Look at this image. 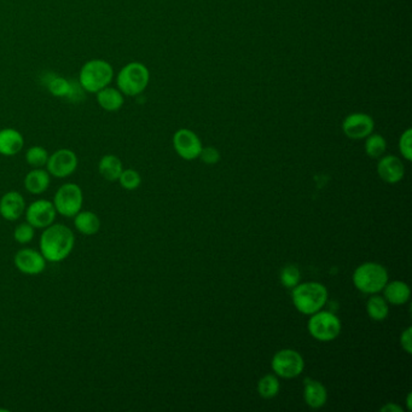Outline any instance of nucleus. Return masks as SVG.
<instances>
[{
	"instance_id": "nucleus-14",
	"label": "nucleus",
	"mask_w": 412,
	"mask_h": 412,
	"mask_svg": "<svg viewBox=\"0 0 412 412\" xmlns=\"http://www.w3.org/2000/svg\"><path fill=\"white\" fill-rule=\"evenodd\" d=\"M377 173L384 183L398 184L404 178L405 166L398 156H381L377 164Z\"/></svg>"
},
{
	"instance_id": "nucleus-30",
	"label": "nucleus",
	"mask_w": 412,
	"mask_h": 412,
	"mask_svg": "<svg viewBox=\"0 0 412 412\" xmlns=\"http://www.w3.org/2000/svg\"><path fill=\"white\" fill-rule=\"evenodd\" d=\"M35 229L29 223H22L17 225L16 229L13 231V238L20 245H27L29 242L33 241Z\"/></svg>"
},
{
	"instance_id": "nucleus-4",
	"label": "nucleus",
	"mask_w": 412,
	"mask_h": 412,
	"mask_svg": "<svg viewBox=\"0 0 412 412\" xmlns=\"http://www.w3.org/2000/svg\"><path fill=\"white\" fill-rule=\"evenodd\" d=\"M114 77L113 67L103 60H91L86 62L80 74H79V84L82 90L90 94H97L99 91L111 84Z\"/></svg>"
},
{
	"instance_id": "nucleus-33",
	"label": "nucleus",
	"mask_w": 412,
	"mask_h": 412,
	"mask_svg": "<svg viewBox=\"0 0 412 412\" xmlns=\"http://www.w3.org/2000/svg\"><path fill=\"white\" fill-rule=\"evenodd\" d=\"M400 346L408 355L412 353V329L411 327L406 328L401 335H400Z\"/></svg>"
},
{
	"instance_id": "nucleus-5",
	"label": "nucleus",
	"mask_w": 412,
	"mask_h": 412,
	"mask_svg": "<svg viewBox=\"0 0 412 412\" xmlns=\"http://www.w3.org/2000/svg\"><path fill=\"white\" fill-rule=\"evenodd\" d=\"M307 329L311 336L321 343H330L339 338L343 324L339 317L329 311H318L311 314Z\"/></svg>"
},
{
	"instance_id": "nucleus-29",
	"label": "nucleus",
	"mask_w": 412,
	"mask_h": 412,
	"mask_svg": "<svg viewBox=\"0 0 412 412\" xmlns=\"http://www.w3.org/2000/svg\"><path fill=\"white\" fill-rule=\"evenodd\" d=\"M118 183L125 190L132 191V190H135V189H138L140 186L142 177H140L138 172L132 169V168H128V169H123L121 176L118 178Z\"/></svg>"
},
{
	"instance_id": "nucleus-34",
	"label": "nucleus",
	"mask_w": 412,
	"mask_h": 412,
	"mask_svg": "<svg viewBox=\"0 0 412 412\" xmlns=\"http://www.w3.org/2000/svg\"><path fill=\"white\" fill-rule=\"evenodd\" d=\"M381 412H403V408L396 403H387V404L379 408Z\"/></svg>"
},
{
	"instance_id": "nucleus-18",
	"label": "nucleus",
	"mask_w": 412,
	"mask_h": 412,
	"mask_svg": "<svg viewBox=\"0 0 412 412\" xmlns=\"http://www.w3.org/2000/svg\"><path fill=\"white\" fill-rule=\"evenodd\" d=\"M25 139L20 132L13 128H4L0 131V155L15 156L22 150Z\"/></svg>"
},
{
	"instance_id": "nucleus-13",
	"label": "nucleus",
	"mask_w": 412,
	"mask_h": 412,
	"mask_svg": "<svg viewBox=\"0 0 412 412\" xmlns=\"http://www.w3.org/2000/svg\"><path fill=\"white\" fill-rule=\"evenodd\" d=\"M15 266L22 274L35 276L45 269L46 259L35 249H21L15 255Z\"/></svg>"
},
{
	"instance_id": "nucleus-22",
	"label": "nucleus",
	"mask_w": 412,
	"mask_h": 412,
	"mask_svg": "<svg viewBox=\"0 0 412 412\" xmlns=\"http://www.w3.org/2000/svg\"><path fill=\"white\" fill-rule=\"evenodd\" d=\"M123 171V162L118 156H103L99 164V174L108 182H116Z\"/></svg>"
},
{
	"instance_id": "nucleus-3",
	"label": "nucleus",
	"mask_w": 412,
	"mask_h": 412,
	"mask_svg": "<svg viewBox=\"0 0 412 412\" xmlns=\"http://www.w3.org/2000/svg\"><path fill=\"white\" fill-rule=\"evenodd\" d=\"M389 276L384 265L379 262H364L353 272L352 281L355 288L363 294H379L387 284Z\"/></svg>"
},
{
	"instance_id": "nucleus-31",
	"label": "nucleus",
	"mask_w": 412,
	"mask_h": 412,
	"mask_svg": "<svg viewBox=\"0 0 412 412\" xmlns=\"http://www.w3.org/2000/svg\"><path fill=\"white\" fill-rule=\"evenodd\" d=\"M412 131L411 128H408L406 131L403 132L399 139V151L406 161L412 160Z\"/></svg>"
},
{
	"instance_id": "nucleus-6",
	"label": "nucleus",
	"mask_w": 412,
	"mask_h": 412,
	"mask_svg": "<svg viewBox=\"0 0 412 412\" xmlns=\"http://www.w3.org/2000/svg\"><path fill=\"white\" fill-rule=\"evenodd\" d=\"M150 74L147 67L139 62H132L120 70L118 75V87L126 96H138L149 85Z\"/></svg>"
},
{
	"instance_id": "nucleus-15",
	"label": "nucleus",
	"mask_w": 412,
	"mask_h": 412,
	"mask_svg": "<svg viewBox=\"0 0 412 412\" xmlns=\"http://www.w3.org/2000/svg\"><path fill=\"white\" fill-rule=\"evenodd\" d=\"M26 211V202L20 192L9 191L0 199V216L5 221H16Z\"/></svg>"
},
{
	"instance_id": "nucleus-28",
	"label": "nucleus",
	"mask_w": 412,
	"mask_h": 412,
	"mask_svg": "<svg viewBox=\"0 0 412 412\" xmlns=\"http://www.w3.org/2000/svg\"><path fill=\"white\" fill-rule=\"evenodd\" d=\"M279 279H281L282 286H286L288 289H293L300 283L301 272L296 265H286L282 269Z\"/></svg>"
},
{
	"instance_id": "nucleus-1",
	"label": "nucleus",
	"mask_w": 412,
	"mask_h": 412,
	"mask_svg": "<svg viewBox=\"0 0 412 412\" xmlns=\"http://www.w3.org/2000/svg\"><path fill=\"white\" fill-rule=\"evenodd\" d=\"M40 253L46 262H61L73 252L75 236L65 224H52L41 233Z\"/></svg>"
},
{
	"instance_id": "nucleus-19",
	"label": "nucleus",
	"mask_w": 412,
	"mask_h": 412,
	"mask_svg": "<svg viewBox=\"0 0 412 412\" xmlns=\"http://www.w3.org/2000/svg\"><path fill=\"white\" fill-rule=\"evenodd\" d=\"M50 173L41 168H34L33 171L27 173L25 178V188L29 194L40 195L49 189Z\"/></svg>"
},
{
	"instance_id": "nucleus-8",
	"label": "nucleus",
	"mask_w": 412,
	"mask_h": 412,
	"mask_svg": "<svg viewBox=\"0 0 412 412\" xmlns=\"http://www.w3.org/2000/svg\"><path fill=\"white\" fill-rule=\"evenodd\" d=\"M271 367L274 375L281 379H295L305 370V360L298 351L284 348L274 353L271 360Z\"/></svg>"
},
{
	"instance_id": "nucleus-16",
	"label": "nucleus",
	"mask_w": 412,
	"mask_h": 412,
	"mask_svg": "<svg viewBox=\"0 0 412 412\" xmlns=\"http://www.w3.org/2000/svg\"><path fill=\"white\" fill-rule=\"evenodd\" d=\"M304 400L313 410L322 408L328 401V389L317 379L307 377L304 381Z\"/></svg>"
},
{
	"instance_id": "nucleus-2",
	"label": "nucleus",
	"mask_w": 412,
	"mask_h": 412,
	"mask_svg": "<svg viewBox=\"0 0 412 412\" xmlns=\"http://www.w3.org/2000/svg\"><path fill=\"white\" fill-rule=\"evenodd\" d=\"M329 293L327 286L319 282L299 283L291 289V301L300 313L311 316L325 306Z\"/></svg>"
},
{
	"instance_id": "nucleus-17",
	"label": "nucleus",
	"mask_w": 412,
	"mask_h": 412,
	"mask_svg": "<svg viewBox=\"0 0 412 412\" xmlns=\"http://www.w3.org/2000/svg\"><path fill=\"white\" fill-rule=\"evenodd\" d=\"M384 298L393 306H401L411 298V289L408 283L403 281L387 282L384 286Z\"/></svg>"
},
{
	"instance_id": "nucleus-23",
	"label": "nucleus",
	"mask_w": 412,
	"mask_h": 412,
	"mask_svg": "<svg viewBox=\"0 0 412 412\" xmlns=\"http://www.w3.org/2000/svg\"><path fill=\"white\" fill-rule=\"evenodd\" d=\"M388 305L389 304L382 295L372 294L367 302V316L375 322H382L389 314Z\"/></svg>"
},
{
	"instance_id": "nucleus-10",
	"label": "nucleus",
	"mask_w": 412,
	"mask_h": 412,
	"mask_svg": "<svg viewBox=\"0 0 412 412\" xmlns=\"http://www.w3.org/2000/svg\"><path fill=\"white\" fill-rule=\"evenodd\" d=\"M26 221L33 226L34 229H46L53 224L57 216V211L52 202L48 200H37L29 204L26 208Z\"/></svg>"
},
{
	"instance_id": "nucleus-9",
	"label": "nucleus",
	"mask_w": 412,
	"mask_h": 412,
	"mask_svg": "<svg viewBox=\"0 0 412 412\" xmlns=\"http://www.w3.org/2000/svg\"><path fill=\"white\" fill-rule=\"evenodd\" d=\"M78 162V156L74 151L69 149H60L49 156L46 171L49 172L50 176L67 178L77 171Z\"/></svg>"
},
{
	"instance_id": "nucleus-35",
	"label": "nucleus",
	"mask_w": 412,
	"mask_h": 412,
	"mask_svg": "<svg viewBox=\"0 0 412 412\" xmlns=\"http://www.w3.org/2000/svg\"><path fill=\"white\" fill-rule=\"evenodd\" d=\"M411 399L412 394L411 393H408V398H406V408H408V411L412 408Z\"/></svg>"
},
{
	"instance_id": "nucleus-12",
	"label": "nucleus",
	"mask_w": 412,
	"mask_h": 412,
	"mask_svg": "<svg viewBox=\"0 0 412 412\" xmlns=\"http://www.w3.org/2000/svg\"><path fill=\"white\" fill-rule=\"evenodd\" d=\"M375 128V121L370 115L364 113H353L345 118L343 131L347 138L360 140L372 135Z\"/></svg>"
},
{
	"instance_id": "nucleus-11",
	"label": "nucleus",
	"mask_w": 412,
	"mask_h": 412,
	"mask_svg": "<svg viewBox=\"0 0 412 412\" xmlns=\"http://www.w3.org/2000/svg\"><path fill=\"white\" fill-rule=\"evenodd\" d=\"M173 147L177 154L186 161L199 159L202 143L199 135L188 128H180L173 135Z\"/></svg>"
},
{
	"instance_id": "nucleus-20",
	"label": "nucleus",
	"mask_w": 412,
	"mask_h": 412,
	"mask_svg": "<svg viewBox=\"0 0 412 412\" xmlns=\"http://www.w3.org/2000/svg\"><path fill=\"white\" fill-rule=\"evenodd\" d=\"M74 226L79 233L85 236H94L101 229V219L96 213L90 211H80L74 216Z\"/></svg>"
},
{
	"instance_id": "nucleus-26",
	"label": "nucleus",
	"mask_w": 412,
	"mask_h": 412,
	"mask_svg": "<svg viewBox=\"0 0 412 412\" xmlns=\"http://www.w3.org/2000/svg\"><path fill=\"white\" fill-rule=\"evenodd\" d=\"M51 94L57 97H67V99H77L78 94V86L75 87L74 82H67L66 79L56 78L50 82L49 85Z\"/></svg>"
},
{
	"instance_id": "nucleus-25",
	"label": "nucleus",
	"mask_w": 412,
	"mask_h": 412,
	"mask_svg": "<svg viewBox=\"0 0 412 412\" xmlns=\"http://www.w3.org/2000/svg\"><path fill=\"white\" fill-rule=\"evenodd\" d=\"M364 149H365V152L369 157L379 159L381 156H384V152L387 150V142L384 138V135L372 132V135H367L365 138Z\"/></svg>"
},
{
	"instance_id": "nucleus-21",
	"label": "nucleus",
	"mask_w": 412,
	"mask_h": 412,
	"mask_svg": "<svg viewBox=\"0 0 412 412\" xmlns=\"http://www.w3.org/2000/svg\"><path fill=\"white\" fill-rule=\"evenodd\" d=\"M97 102L104 111H118L123 106V96L121 91L106 86L97 92Z\"/></svg>"
},
{
	"instance_id": "nucleus-24",
	"label": "nucleus",
	"mask_w": 412,
	"mask_h": 412,
	"mask_svg": "<svg viewBox=\"0 0 412 412\" xmlns=\"http://www.w3.org/2000/svg\"><path fill=\"white\" fill-rule=\"evenodd\" d=\"M281 391V384L278 376L274 374H266L257 382V393L264 399H272L278 396Z\"/></svg>"
},
{
	"instance_id": "nucleus-27",
	"label": "nucleus",
	"mask_w": 412,
	"mask_h": 412,
	"mask_svg": "<svg viewBox=\"0 0 412 412\" xmlns=\"http://www.w3.org/2000/svg\"><path fill=\"white\" fill-rule=\"evenodd\" d=\"M49 156V152L45 147L35 145V147H29L26 152V161L32 167L41 168L48 164Z\"/></svg>"
},
{
	"instance_id": "nucleus-32",
	"label": "nucleus",
	"mask_w": 412,
	"mask_h": 412,
	"mask_svg": "<svg viewBox=\"0 0 412 412\" xmlns=\"http://www.w3.org/2000/svg\"><path fill=\"white\" fill-rule=\"evenodd\" d=\"M202 162L206 165H216L221 160V152L214 147H202L200 156Z\"/></svg>"
},
{
	"instance_id": "nucleus-7",
	"label": "nucleus",
	"mask_w": 412,
	"mask_h": 412,
	"mask_svg": "<svg viewBox=\"0 0 412 412\" xmlns=\"http://www.w3.org/2000/svg\"><path fill=\"white\" fill-rule=\"evenodd\" d=\"M53 206L58 214L66 218H74L82 208L84 194L78 184H63L53 196Z\"/></svg>"
}]
</instances>
